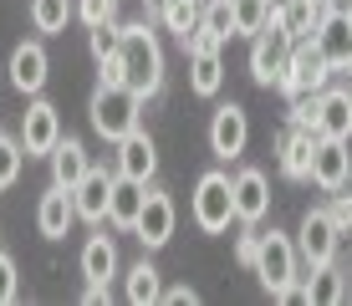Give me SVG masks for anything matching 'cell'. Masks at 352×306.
I'll use <instances>...</instances> for the list:
<instances>
[{"instance_id":"cell-20","label":"cell","mask_w":352,"mask_h":306,"mask_svg":"<svg viewBox=\"0 0 352 306\" xmlns=\"http://www.w3.org/2000/svg\"><path fill=\"white\" fill-rule=\"evenodd\" d=\"M87 168H92V158H87V149H82L77 138H62V143L52 149V184L77 189V184L87 179Z\"/></svg>"},{"instance_id":"cell-19","label":"cell","mask_w":352,"mask_h":306,"mask_svg":"<svg viewBox=\"0 0 352 306\" xmlns=\"http://www.w3.org/2000/svg\"><path fill=\"white\" fill-rule=\"evenodd\" d=\"M317 138H322L317 128H296V122H291V133L281 138V168H286V179H311V149H317Z\"/></svg>"},{"instance_id":"cell-35","label":"cell","mask_w":352,"mask_h":306,"mask_svg":"<svg viewBox=\"0 0 352 306\" xmlns=\"http://www.w3.org/2000/svg\"><path fill=\"white\" fill-rule=\"evenodd\" d=\"M16 301V261L10 255H0V306Z\"/></svg>"},{"instance_id":"cell-40","label":"cell","mask_w":352,"mask_h":306,"mask_svg":"<svg viewBox=\"0 0 352 306\" xmlns=\"http://www.w3.org/2000/svg\"><path fill=\"white\" fill-rule=\"evenodd\" d=\"M347 21H352V10H347Z\"/></svg>"},{"instance_id":"cell-29","label":"cell","mask_w":352,"mask_h":306,"mask_svg":"<svg viewBox=\"0 0 352 306\" xmlns=\"http://www.w3.org/2000/svg\"><path fill=\"white\" fill-rule=\"evenodd\" d=\"M26 143L10 138V133H0V189H10V184L21 179V164H26Z\"/></svg>"},{"instance_id":"cell-13","label":"cell","mask_w":352,"mask_h":306,"mask_svg":"<svg viewBox=\"0 0 352 306\" xmlns=\"http://www.w3.org/2000/svg\"><path fill=\"white\" fill-rule=\"evenodd\" d=\"M133 235H138L148 250H159V245H168V235H174V199L159 189H148V199H143V215L138 225H133Z\"/></svg>"},{"instance_id":"cell-42","label":"cell","mask_w":352,"mask_h":306,"mask_svg":"<svg viewBox=\"0 0 352 306\" xmlns=\"http://www.w3.org/2000/svg\"><path fill=\"white\" fill-rule=\"evenodd\" d=\"M276 6H281V0H276Z\"/></svg>"},{"instance_id":"cell-34","label":"cell","mask_w":352,"mask_h":306,"mask_svg":"<svg viewBox=\"0 0 352 306\" xmlns=\"http://www.w3.org/2000/svg\"><path fill=\"white\" fill-rule=\"evenodd\" d=\"M291 122H296V128H317V92L291 97Z\"/></svg>"},{"instance_id":"cell-3","label":"cell","mask_w":352,"mask_h":306,"mask_svg":"<svg viewBox=\"0 0 352 306\" xmlns=\"http://www.w3.org/2000/svg\"><path fill=\"white\" fill-rule=\"evenodd\" d=\"M256 276H261V286L271 291L276 301H301V286H296V240L281 235V230L261 235Z\"/></svg>"},{"instance_id":"cell-22","label":"cell","mask_w":352,"mask_h":306,"mask_svg":"<svg viewBox=\"0 0 352 306\" xmlns=\"http://www.w3.org/2000/svg\"><path fill=\"white\" fill-rule=\"evenodd\" d=\"M276 21H281V31L291 36V41H301V36H311L327 21V0H281Z\"/></svg>"},{"instance_id":"cell-28","label":"cell","mask_w":352,"mask_h":306,"mask_svg":"<svg viewBox=\"0 0 352 306\" xmlns=\"http://www.w3.org/2000/svg\"><path fill=\"white\" fill-rule=\"evenodd\" d=\"M276 0H235V36H261Z\"/></svg>"},{"instance_id":"cell-14","label":"cell","mask_w":352,"mask_h":306,"mask_svg":"<svg viewBox=\"0 0 352 306\" xmlns=\"http://www.w3.org/2000/svg\"><path fill=\"white\" fill-rule=\"evenodd\" d=\"M153 168H159V149H153V138H148L143 128H133L128 138H118V174L148 184Z\"/></svg>"},{"instance_id":"cell-2","label":"cell","mask_w":352,"mask_h":306,"mask_svg":"<svg viewBox=\"0 0 352 306\" xmlns=\"http://www.w3.org/2000/svg\"><path fill=\"white\" fill-rule=\"evenodd\" d=\"M138 107H143V97L133 87H123V82H97L87 118L107 143H118V138H128V133L138 128Z\"/></svg>"},{"instance_id":"cell-6","label":"cell","mask_w":352,"mask_h":306,"mask_svg":"<svg viewBox=\"0 0 352 306\" xmlns=\"http://www.w3.org/2000/svg\"><path fill=\"white\" fill-rule=\"evenodd\" d=\"M276 10H281V6H276ZM276 10H271V21H265V31L250 36V77H256L261 87H276V82H281L286 56H291V36L281 31Z\"/></svg>"},{"instance_id":"cell-15","label":"cell","mask_w":352,"mask_h":306,"mask_svg":"<svg viewBox=\"0 0 352 306\" xmlns=\"http://www.w3.org/2000/svg\"><path fill=\"white\" fill-rule=\"evenodd\" d=\"M72 219H77V199H72V189L52 184V189L41 194V204H36V225H41V235L46 240H62L72 230Z\"/></svg>"},{"instance_id":"cell-5","label":"cell","mask_w":352,"mask_h":306,"mask_svg":"<svg viewBox=\"0 0 352 306\" xmlns=\"http://www.w3.org/2000/svg\"><path fill=\"white\" fill-rule=\"evenodd\" d=\"M230 219H235V194H230V174H204L194 184V225L204 230V235H220L230 230Z\"/></svg>"},{"instance_id":"cell-33","label":"cell","mask_w":352,"mask_h":306,"mask_svg":"<svg viewBox=\"0 0 352 306\" xmlns=\"http://www.w3.org/2000/svg\"><path fill=\"white\" fill-rule=\"evenodd\" d=\"M77 16L82 26H102V21H118V0H77Z\"/></svg>"},{"instance_id":"cell-11","label":"cell","mask_w":352,"mask_h":306,"mask_svg":"<svg viewBox=\"0 0 352 306\" xmlns=\"http://www.w3.org/2000/svg\"><path fill=\"white\" fill-rule=\"evenodd\" d=\"M230 194H235V219L240 225H256V219H265V210H271V189H265L261 168H240V174L230 179Z\"/></svg>"},{"instance_id":"cell-24","label":"cell","mask_w":352,"mask_h":306,"mask_svg":"<svg viewBox=\"0 0 352 306\" xmlns=\"http://www.w3.org/2000/svg\"><path fill=\"white\" fill-rule=\"evenodd\" d=\"M82 276L87 281H113L118 276V245L107 240V235H92L87 245H82Z\"/></svg>"},{"instance_id":"cell-18","label":"cell","mask_w":352,"mask_h":306,"mask_svg":"<svg viewBox=\"0 0 352 306\" xmlns=\"http://www.w3.org/2000/svg\"><path fill=\"white\" fill-rule=\"evenodd\" d=\"M317 133L322 138H352V92H317Z\"/></svg>"},{"instance_id":"cell-41","label":"cell","mask_w":352,"mask_h":306,"mask_svg":"<svg viewBox=\"0 0 352 306\" xmlns=\"http://www.w3.org/2000/svg\"><path fill=\"white\" fill-rule=\"evenodd\" d=\"M347 240H352V230H347Z\"/></svg>"},{"instance_id":"cell-10","label":"cell","mask_w":352,"mask_h":306,"mask_svg":"<svg viewBox=\"0 0 352 306\" xmlns=\"http://www.w3.org/2000/svg\"><path fill=\"white\" fill-rule=\"evenodd\" d=\"M347 174H352L347 138H317V149H311V184L317 189H342Z\"/></svg>"},{"instance_id":"cell-4","label":"cell","mask_w":352,"mask_h":306,"mask_svg":"<svg viewBox=\"0 0 352 306\" xmlns=\"http://www.w3.org/2000/svg\"><path fill=\"white\" fill-rule=\"evenodd\" d=\"M332 72H337V67L322 56V46L311 41V36H301V41H291L286 72H281V82H276V87H281L286 97H296V92H322Z\"/></svg>"},{"instance_id":"cell-17","label":"cell","mask_w":352,"mask_h":306,"mask_svg":"<svg viewBox=\"0 0 352 306\" xmlns=\"http://www.w3.org/2000/svg\"><path fill=\"white\" fill-rule=\"evenodd\" d=\"M143 199H148L143 179L113 174V199H107V225H118V230H133V225H138V215H143Z\"/></svg>"},{"instance_id":"cell-23","label":"cell","mask_w":352,"mask_h":306,"mask_svg":"<svg viewBox=\"0 0 352 306\" xmlns=\"http://www.w3.org/2000/svg\"><path fill=\"white\" fill-rule=\"evenodd\" d=\"M301 301H311V306H337V301H347V281H342V271H337L332 261L311 265L307 286H301Z\"/></svg>"},{"instance_id":"cell-1","label":"cell","mask_w":352,"mask_h":306,"mask_svg":"<svg viewBox=\"0 0 352 306\" xmlns=\"http://www.w3.org/2000/svg\"><path fill=\"white\" fill-rule=\"evenodd\" d=\"M118 56H123V82L138 97H153L164 87V46H159V36L148 26H123Z\"/></svg>"},{"instance_id":"cell-8","label":"cell","mask_w":352,"mask_h":306,"mask_svg":"<svg viewBox=\"0 0 352 306\" xmlns=\"http://www.w3.org/2000/svg\"><path fill=\"white\" fill-rule=\"evenodd\" d=\"M245 143H250V118H245V107L225 102L220 113H214V122H210V153L230 164V158L245 153Z\"/></svg>"},{"instance_id":"cell-12","label":"cell","mask_w":352,"mask_h":306,"mask_svg":"<svg viewBox=\"0 0 352 306\" xmlns=\"http://www.w3.org/2000/svg\"><path fill=\"white\" fill-rule=\"evenodd\" d=\"M46 77H52V61H46V46L41 41H21L16 52H10V87H21V92H41L46 87Z\"/></svg>"},{"instance_id":"cell-27","label":"cell","mask_w":352,"mask_h":306,"mask_svg":"<svg viewBox=\"0 0 352 306\" xmlns=\"http://www.w3.org/2000/svg\"><path fill=\"white\" fill-rule=\"evenodd\" d=\"M128 301H133V306H153V301H164L159 271H153L148 261H138V265L128 271Z\"/></svg>"},{"instance_id":"cell-21","label":"cell","mask_w":352,"mask_h":306,"mask_svg":"<svg viewBox=\"0 0 352 306\" xmlns=\"http://www.w3.org/2000/svg\"><path fill=\"white\" fill-rule=\"evenodd\" d=\"M311 41L322 46V56L332 61V67H347V61H352V21L327 10V21H322L317 31H311Z\"/></svg>"},{"instance_id":"cell-31","label":"cell","mask_w":352,"mask_h":306,"mask_svg":"<svg viewBox=\"0 0 352 306\" xmlns=\"http://www.w3.org/2000/svg\"><path fill=\"white\" fill-rule=\"evenodd\" d=\"M199 26H210L220 41H230V36H235V0H204Z\"/></svg>"},{"instance_id":"cell-9","label":"cell","mask_w":352,"mask_h":306,"mask_svg":"<svg viewBox=\"0 0 352 306\" xmlns=\"http://www.w3.org/2000/svg\"><path fill=\"white\" fill-rule=\"evenodd\" d=\"M21 143H26L31 158H52V149L62 143V118H56L52 102H31L26 118H21Z\"/></svg>"},{"instance_id":"cell-38","label":"cell","mask_w":352,"mask_h":306,"mask_svg":"<svg viewBox=\"0 0 352 306\" xmlns=\"http://www.w3.org/2000/svg\"><path fill=\"white\" fill-rule=\"evenodd\" d=\"M164 301H174V306H194V301H199V291H194V286H174V291H164Z\"/></svg>"},{"instance_id":"cell-16","label":"cell","mask_w":352,"mask_h":306,"mask_svg":"<svg viewBox=\"0 0 352 306\" xmlns=\"http://www.w3.org/2000/svg\"><path fill=\"white\" fill-rule=\"evenodd\" d=\"M72 199H77V219L102 225L107 219V199H113V174H107V168H87V179L72 189Z\"/></svg>"},{"instance_id":"cell-39","label":"cell","mask_w":352,"mask_h":306,"mask_svg":"<svg viewBox=\"0 0 352 306\" xmlns=\"http://www.w3.org/2000/svg\"><path fill=\"white\" fill-rule=\"evenodd\" d=\"M327 10H332V16H347V10H352V0H327Z\"/></svg>"},{"instance_id":"cell-25","label":"cell","mask_w":352,"mask_h":306,"mask_svg":"<svg viewBox=\"0 0 352 306\" xmlns=\"http://www.w3.org/2000/svg\"><path fill=\"white\" fill-rule=\"evenodd\" d=\"M220 82H225L220 52H189V87H194V92H199V97H214V92H220Z\"/></svg>"},{"instance_id":"cell-7","label":"cell","mask_w":352,"mask_h":306,"mask_svg":"<svg viewBox=\"0 0 352 306\" xmlns=\"http://www.w3.org/2000/svg\"><path fill=\"white\" fill-rule=\"evenodd\" d=\"M337 240H342V230H337L332 210H307V219H301V235H296V255L307 265H322L337 255Z\"/></svg>"},{"instance_id":"cell-32","label":"cell","mask_w":352,"mask_h":306,"mask_svg":"<svg viewBox=\"0 0 352 306\" xmlns=\"http://www.w3.org/2000/svg\"><path fill=\"white\" fill-rule=\"evenodd\" d=\"M118 46H123V26H118V21H102V26H92V56H97V61H107Z\"/></svg>"},{"instance_id":"cell-30","label":"cell","mask_w":352,"mask_h":306,"mask_svg":"<svg viewBox=\"0 0 352 306\" xmlns=\"http://www.w3.org/2000/svg\"><path fill=\"white\" fill-rule=\"evenodd\" d=\"M67 16H72L67 0H31V21H36V31H46V36L67 31Z\"/></svg>"},{"instance_id":"cell-36","label":"cell","mask_w":352,"mask_h":306,"mask_svg":"<svg viewBox=\"0 0 352 306\" xmlns=\"http://www.w3.org/2000/svg\"><path fill=\"white\" fill-rule=\"evenodd\" d=\"M256 255H261V235H250V230H245V235L235 240V261H240V265H250V271H256Z\"/></svg>"},{"instance_id":"cell-37","label":"cell","mask_w":352,"mask_h":306,"mask_svg":"<svg viewBox=\"0 0 352 306\" xmlns=\"http://www.w3.org/2000/svg\"><path fill=\"white\" fill-rule=\"evenodd\" d=\"M332 219H337V230H352V194H337V204H332Z\"/></svg>"},{"instance_id":"cell-26","label":"cell","mask_w":352,"mask_h":306,"mask_svg":"<svg viewBox=\"0 0 352 306\" xmlns=\"http://www.w3.org/2000/svg\"><path fill=\"white\" fill-rule=\"evenodd\" d=\"M159 16H164V26L174 36H189L199 26V16H204V0H159Z\"/></svg>"}]
</instances>
